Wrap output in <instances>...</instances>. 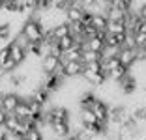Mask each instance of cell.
Segmentation results:
<instances>
[{
	"instance_id": "cell-13",
	"label": "cell",
	"mask_w": 146,
	"mask_h": 140,
	"mask_svg": "<svg viewBox=\"0 0 146 140\" xmlns=\"http://www.w3.org/2000/svg\"><path fill=\"white\" fill-rule=\"evenodd\" d=\"M107 32H111V34H122V32H127V26H125L124 21H109Z\"/></svg>"
},
{
	"instance_id": "cell-11",
	"label": "cell",
	"mask_w": 146,
	"mask_h": 140,
	"mask_svg": "<svg viewBox=\"0 0 146 140\" xmlns=\"http://www.w3.org/2000/svg\"><path fill=\"white\" fill-rule=\"evenodd\" d=\"M13 114L17 116L19 120H26V118H30V116H32V110H30V106H28V101H26L25 97L21 99V103L17 105V108H15Z\"/></svg>"
},
{
	"instance_id": "cell-23",
	"label": "cell",
	"mask_w": 146,
	"mask_h": 140,
	"mask_svg": "<svg viewBox=\"0 0 146 140\" xmlns=\"http://www.w3.org/2000/svg\"><path fill=\"white\" fill-rule=\"evenodd\" d=\"M15 2H17V4H21V6H23V2H25V0H15Z\"/></svg>"
},
{
	"instance_id": "cell-15",
	"label": "cell",
	"mask_w": 146,
	"mask_h": 140,
	"mask_svg": "<svg viewBox=\"0 0 146 140\" xmlns=\"http://www.w3.org/2000/svg\"><path fill=\"white\" fill-rule=\"evenodd\" d=\"M11 21H4V22H0V39L2 41H8L9 38H11Z\"/></svg>"
},
{
	"instance_id": "cell-18",
	"label": "cell",
	"mask_w": 146,
	"mask_h": 140,
	"mask_svg": "<svg viewBox=\"0 0 146 140\" xmlns=\"http://www.w3.org/2000/svg\"><path fill=\"white\" fill-rule=\"evenodd\" d=\"M9 58H11V47H9V43H8V45L0 47V67H2Z\"/></svg>"
},
{
	"instance_id": "cell-7",
	"label": "cell",
	"mask_w": 146,
	"mask_h": 140,
	"mask_svg": "<svg viewBox=\"0 0 146 140\" xmlns=\"http://www.w3.org/2000/svg\"><path fill=\"white\" fill-rule=\"evenodd\" d=\"M84 13H86L84 8H81L79 4H73L71 8L66 11V21L68 22H81L82 17H84Z\"/></svg>"
},
{
	"instance_id": "cell-8",
	"label": "cell",
	"mask_w": 146,
	"mask_h": 140,
	"mask_svg": "<svg viewBox=\"0 0 146 140\" xmlns=\"http://www.w3.org/2000/svg\"><path fill=\"white\" fill-rule=\"evenodd\" d=\"M105 38L103 36H96V38H90V39H86L84 41V49H90V51H96V52H103L105 49Z\"/></svg>"
},
{
	"instance_id": "cell-1",
	"label": "cell",
	"mask_w": 146,
	"mask_h": 140,
	"mask_svg": "<svg viewBox=\"0 0 146 140\" xmlns=\"http://www.w3.org/2000/svg\"><path fill=\"white\" fill-rule=\"evenodd\" d=\"M23 95L21 93H15V92H0V106L4 108L6 112H15L17 105L21 103Z\"/></svg>"
},
{
	"instance_id": "cell-2",
	"label": "cell",
	"mask_w": 146,
	"mask_h": 140,
	"mask_svg": "<svg viewBox=\"0 0 146 140\" xmlns=\"http://www.w3.org/2000/svg\"><path fill=\"white\" fill-rule=\"evenodd\" d=\"M82 71H84V64L81 60H71V62H64V75L68 79H81Z\"/></svg>"
},
{
	"instance_id": "cell-12",
	"label": "cell",
	"mask_w": 146,
	"mask_h": 140,
	"mask_svg": "<svg viewBox=\"0 0 146 140\" xmlns=\"http://www.w3.org/2000/svg\"><path fill=\"white\" fill-rule=\"evenodd\" d=\"M19 125H21V120L13 114V112H9L8 118H6V122H4V129L9 133V135H13V133L19 129Z\"/></svg>"
},
{
	"instance_id": "cell-21",
	"label": "cell",
	"mask_w": 146,
	"mask_h": 140,
	"mask_svg": "<svg viewBox=\"0 0 146 140\" xmlns=\"http://www.w3.org/2000/svg\"><path fill=\"white\" fill-rule=\"evenodd\" d=\"M9 136H11V135H9L4 127H0V140H9Z\"/></svg>"
},
{
	"instance_id": "cell-22",
	"label": "cell",
	"mask_w": 146,
	"mask_h": 140,
	"mask_svg": "<svg viewBox=\"0 0 146 140\" xmlns=\"http://www.w3.org/2000/svg\"><path fill=\"white\" fill-rule=\"evenodd\" d=\"M122 2H125V4H129V6H133V4H135V0H122Z\"/></svg>"
},
{
	"instance_id": "cell-24",
	"label": "cell",
	"mask_w": 146,
	"mask_h": 140,
	"mask_svg": "<svg viewBox=\"0 0 146 140\" xmlns=\"http://www.w3.org/2000/svg\"><path fill=\"white\" fill-rule=\"evenodd\" d=\"M142 47H144V49H146V41H144V45H142Z\"/></svg>"
},
{
	"instance_id": "cell-19",
	"label": "cell",
	"mask_w": 146,
	"mask_h": 140,
	"mask_svg": "<svg viewBox=\"0 0 146 140\" xmlns=\"http://www.w3.org/2000/svg\"><path fill=\"white\" fill-rule=\"evenodd\" d=\"M137 11H139V15H141V19L142 21H146V2H142L141 6L137 8Z\"/></svg>"
},
{
	"instance_id": "cell-4",
	"label": "cell",
	"mask_w": 146,
	"mask_h": 140,
	"mask_svg": "<svg viewBox=\"0 0 146 140\" xmlns=\"http://www.w3.org/2000/svg\"><path fill=\"white\" fill-rule=\"evenodd\" d=\"M90 108L94 110V114L98 116L99 122H103V123H107V122H109V103L105 101V99L98 97L94 103H92Z\"/></svg>"
},
{
	"instance_id": "cell-3",
	"label": "cell",
	"mask_w": 146,
	"mask_h": 140,
	"mask_svg": "<svg viewBox=\"0 0 146 140\" xmlns=\"http://www.w3.org/2000/svg\"><path fill=\"white\" fill-rule=\"evenodd\" d=\"M60 64H62V58L60 56H52V54H47L39 60V67H41L43 73H56Z\"/></svg>"
},
{
	"instance_id": "cell-6",
	"label": "cell",
	"mask_w": 146,
	"mask_h": 140,
	"mask_svg": "<svg viewBox=\"0 0 146 140\" xmlns=\"http://www.w3.org/2000/svg\"><path fill=\"white\" fill-rule=\"evenodd\" d=\"M9 47H11V58L19 64V67H21L25 62H28V52H26L25 47H21L19 43L13 41V39L9 41Z\"/></svg>"
},
{
	"instance_id": "cell-20",
	"label": "cell",
	"mask_w": 146,
	"mask_h": 140,
	"mask_svg": "<svg viewBox=\"0 0 146 140\" xmlns=\"http://www.w3.org/2000/svg\"><path fill=\"white\" fill-rule=\"evenodd\" d=\"M6 118H8V112L0 106V127H4V122H6Z\"/></svg>"
},
{
	"instance_id": "cell-5",
	"label": "cell",
	"mask_w": 146,
	"mask_h": 140,
	"mask_svg": "<svg viewBox=\"0 0 146 140\" xmlns=\"http://www.w3.org/2000/svg\"><path fill=\"white\" fill-rule=\"evenodd\" d=\"M118 58H120L122 65H125L127 69H131L135 64H137V52L131 47H122L120 52H118Z\"/></svg>"
},
{
	"instance_id": "cell-17",
	"label": "cell",
	"mask_w": 146,
	"mask_h": 140,
	"mask_svg": "<svg viewBox=\"0 0 146 140\" xmlns=\"http://www.w3.org/2000/svg\"><path fill=\"white\" fill-rule=\"evenodd\" d=\"M23 140H45V138H43V131H41V129L32 127L30 131L25 135V138H23Z\"/></svg>"
},
{
	"instance_id": "cell-10",
	"label": "cell",
	"mask_w": 146,
	"mask_h": 140,
	"mask_svg": "<svg viewBox=\"0 0 146 140\" xmlns=\"http://www.w3.org/2000/svg\"><path fill=\"white\" fill-rule=\"evenodd\" d=\"M92 26H94L98 32H107V24H109V17L105 13H94L92 15Z\"/></svg>"
},
{
	"instance_id": "cell-16",
	"label": "cell",
	"mask_w": 146,
	"mask_h": 140,
	"mask_svg": "<svg viewBox=\"0 0 146 140\" xmlns=\"http://www.w3.org/2000/svg\"><path fill=\"white\" fill-rule=\"evenodd\" d=\"M75 43H77V39H75V36H66V38L58 39V45H60L62 51H68V49H71V47H75Z\"/></svg>"
},
{
	"instance_id": "cell-14",
	"label": "cell",
	"mask_w": 146,
	"mask_h": 140,
	"mask_svg": "<svg viewBox=\"0 0 146 140\" xmlns=\"http://www.w3.org/2000/svg\"><path fill=\"white\" fill-rule=\"evenodd\" d=\"M98 60H101V52L90 51V49L82 51V64H90V62H98Z\"/></svg>"
},
{
	"instance_id": "cell-9",
	"label": "cell",
	"mask_w": 146,
	"mask_h": 140,
	"mask_svg": "<svg viewBox=\"0 0 146 140\" xmlns=\"http://www.w3.org/2000/svg\"><path fill=\"white\" fill-rule=\"evenodd\" d=\"M79 118H81V122H82V125H84V127L96 125V123L99 122L98 116L94 114V110H92V108H81V110H79Z\"/></svg>"
}]
</instances>
